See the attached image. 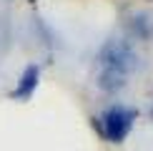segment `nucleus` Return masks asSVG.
Returning a JSON list of instances; mask_svg holds the SVG:
<instances>
[{
    "label": "nucleus",
    "instance_id": "f257e3e1",
    "mask_svg": "<svg viewBox=\"0 0 153 151\" xmlns=\"http://www.w3.org/2000/svg\"><path fill=\"white\" fill-rule=\"evenodd\" d=\"M98 66H100V73H108V76H116V78H128V73L136 71L138 66V55L136 50L131 48L128 40H108L98 53Z\"/></svg>",
    "mask_w": 153,
    "mask_h": 151
},
{
    "label": "nucleus",
    "instance_id": "f03ea898",
    "mask_svg": "<svg viewBox=\"0 0 153 151\" xmlns=\"http://www.w3.org/2000/svg\"><path fill=\"white\" fill-rule=\"evenodd\" d=\"M133 121H136V111L126 108V106H111V108H108L95 123H98L100 134H103L108 141L120 144L126 136L131 134Z\"/></svg>",
    "mask_w": 153,
    "mask_h": 151
},
{
    "label": "nucleus",
    "instance_id": "7ed1b4c3",
    "mask_svg": "<svg viewBox=\"0 0 153 151\" xmlns=\"http://www.w3.org/2000/svg\"><path fill=\"white\" fill-rule=\"evenodd\" d=\"M38 83H40V66H38V63H30V66L23 68L20 78H18V86L10 91V98H15V101H28V98L35 93Z\"/></svg>",
    "mask_w": 153,
    "mask_h": 151
},
{
    "label": "nucleus",
    "instance_id": "20e7f679",
    "mask_svg": "<svg viewBox=\"0 0 153 151\" xmlns=\"http://www.w3.org/2000/svg\"><path fill=\"white\" fill-rule=\"evenodd\" d=\"M151 116H153V111H151Z\"/></svg>",
    "mask_w": 153,
    "mask_h": 151
}]
</instances>
